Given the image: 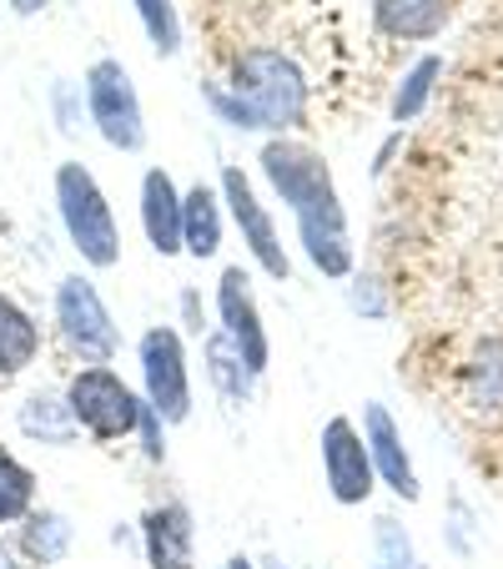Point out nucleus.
<instances>
[{
  "mask_svg": "<svg viewBox=\"0 0 503 569\" xmlns=\"http://www.w3.org/2000/svg\"><path fill=\"white\" fill-rule=\"evenodd\" d=\"M222 569H252V565H247V559H227Z\"/></svg>",
  "mask_w": 503,
  "mask_h": 569,
  "instance_id": "393cba45",
  "label": "nucleus"
},
{
  "mask_svg": "<svg viewBox=\"0 0 503 569\" xmlns=\"http://www.w3.org/2000/svg\"><path fill=\"white\" fill-rule=\"evenodd\" d=\"M378 569H418L413 565V545L393 519H378Z\"/></svg>",
  "mask_w": 503,
  "mask_h": 569,
  "instance_id": "4be33fe9",
  "label": "nucleus"
},
{
  "mask_svg": "<svg viewBox=\"0 0 503 569\" xmlns=\"http://www.w3.org/2000/svg\"><path fill=\"white\" fill-rule=\"evenodd\" d=\"M439 76H443V56H418V61L408 66V76L393 91V107H388L398 127H403V121H418L423 111H429L433 91H439Z\"/></svg>",
  "mask_w": 503,
  "mask_h": 569,
  "instance_id": "f3484780",
  "label": "nucleus"
},
{
  "mask_svg": "<svg viewBox=\"0 0 503 569\" xmlns=\"http://www.w3.org/2000/svg\"><path fill=\"white\" fill-rule=\"evenodd\" d=\"M322 479L338 505H363L378 483V463L368 439L353 429V419H328L322 429Z\"/></svg>",
  "mask_w": 503,
  "mask_h": 569,
  "instance_id": "6e6552de",
  "label": "nucleus"
},
{
  "mask_svg": "<svg viewBox=\"0 0 503 569\" xmlns=\"http://www.w3.org/2000/svg\"><path fill=\"white\" fill-rule=\"evenodd\" d=\"M453 0H373V21L393 41H433L449 26Z\"/></svg>",
  "mask_w": 503,
  "mask_h": 569,
  "instance_id": "4468645a",
  "label": "nucleus"
},
{
  "mask_svg": "<svg viewBox=\"0 0 503 569\" xmlns=\"http://www.w3.org/2000/svg\"><path fill=\"white\" fill-rule=\"evenodd\" d=\"M41 353V328L36 318L21 308V302L0 298V378H16L36 363Z\"/></svg>",
  "mask_w": 503,
  "mask_h": 569,
  "instance_id": "2eb2a0df",
  "label": "nucleus"
},
{
  "mask_svg": "<svg viewBox=\"0 0 503 569\" xmlns=\"http://www.w3.org/2000/svg\"><path fill=\"white\" fill-rule=\"evenodd\" d=\"M26 549L41 559H61L66 549V519L61 515H36L31 529H26Z\"/></svg>",
  "mask_w": 503,
  "mask_h": 569,
  "instance_id": "412c9836",
  "label": "nucleus"
},
{
  "mask_svg": "<svg viewBox=\"0 0 503 569\" xmlns=\"http://www.w3.org/2000/svg\"><path fill=\"white\" fill-rule=\"evenodd\" d=\"M56 322H61V338L81 363H111L121 348L117 322H111L101 292L87 278H66L56 288Z\"/></svg>",
  "mask_w": 503,
  "mask_h": 569,
  "instance_id": "423d86ee",
  "label": "nucleus"
},
{
  "mask_svg": "<svg viewBox=\"0 0 503 569\" xmlns=\"http://www.w3.org/2000/svg\"><path fill=\"white\" fill-rule=\"evenodd\" d=\"M31 499H36V473L16 453L0 449V525H16V519L31 515Z\"/></svg>",
  "mask_w": 503,
  "mask_h": 569,
  "instance_id": "a211bd4d",
  "label": "nucleus"
},
{
  "mask_svg": "<svg viewBox=\"0 0 503 569\" xmlns=\"http://www.w3.org/2000/svg\"><path fill=\"white\" fill-rule=\"evenodd\" d=\"M222 197H227V212H232V222L242 227V242L252 248L258 268L268 272V278L288 282L292 278V262H288V252H282L278 222H272V212L258 202V192H252V182L242 177V167H222Z\"/></svg>",
  "mask_w": 503,
  "mask_h": 569,
  "instance_id": "9d476101",
  "label": "nucleus"
},
{
  "mask_svg": "<svg viewBox=\"0 0 503 569\" xmlns=\"http://www.w3.org/2000/svg\"><path fill=\"white\" fill-rule=\"evenodd\" d=\"M161 423H167V419H161V413L147 403V409H141V439H147V459H161V453H167V443H161Z\"/></svg>",
  "mask_w": 503,
  "mask_h": 569,
  "instance_id": "5701e85b",
  "label": "nucleus"
},
{
  "mask_svg": "<svg viewBox=\"0 0 503 569\" xmlns=\"http://www.w3.org/2000/svg\"><path fill=\"white\" fill-rule=\"evenodd\" d=\"M137 16H141V26H147V41L157 46V56L182 51V21H177L172 0H137Z\"/></svg>",
  "mask_w": 503,
  "mask_h": 569,
  "instance_id": "6ab92c4d",
  "label": "nucleus"
},
{
  "mask_svg": "<svg viewBox=\"0 0 503 569\" xmlns=\"http://www.w3.org/2000/svg\"><path fill=\"white\" fill-rule=\"evenodd\" d=\"M141 378H147V403L167 423H182L192 413V378H187V348L177 328H151L141 338Z\"/></svg>",
  "mask_w": 503,
  "mask_h": 569,
  "instance_id": "0eeeda50",
  "label": "nucleus"
},
{
  "mask_svg": "<svg viewBox=\"0 0 503 569\" xmlns=\"http://www.w3.org/2000/svg\"><path fill=\"white\" fill-rule=\"evenodd\" d=\"M56 207L61 222L71 232V248L91 262V268H117L121 262V232L111 217L107 192L97 187V177L81 161H61L56 167Z\"/></svg>",
  "mask_w": 503,
  "mask_h": 569,
  "instance_id": "7ed1b4c3",
  "label": "nucleus"
},
{
  "mask_svg": "<svg viewBox=\"0 0 503 569\" xmlns=\"http://www.w3.org/2000/svg\"><path fill=\"white\" fill-rule=\"evenodd\" d=\"M182 242H187V252H192V258H217V248H222V207H217L212 187H202V182L187 192Z\"/></svg>",
  "mask_w": 503,
  "mask_h": 569,
  "instance_id": "dca6fc26",
  "label": "nucleus"
},
{
  "mask_svg": "<svg viewBox=\"0 0 503 569\" xmlns=\"http://www.w3.org/2000/svg\"><path fill=\"white\" fill-rule=\"evenodd\" d=\"M217 312H222V333H227V343L237 348L247 373L252 378L268 373L272 343H268V328H262L258 298H252V278H247L242 268L222 272V282H217Z\"/></svg>",
  "mask_w": 503,
  "mask_h": 569,
  "instance_id": "1a4fd4ad",
  "label": "nucleus"
},
{
  "mask_svg": "<svg viewBox=\"0 0 503 569\" xmlns=\"http://www.w3.org/2000/svg\"><path fill=\"white\" fill-rule=\"evenodd\" d=\"M182 212H187V197L177 192V182L161 167H151L141 177V227H147V242L161 252V258H172L182 252Z\"/></svg>",
  "mask_w": 503,
  "mask_h": 569,
  "instance_id": "f8f14e48",
  "label": "nucleus"
},
{
  "mask_svg": "<svg viewBox=\"0 0 503 569\" xmlns=\"http://www.w3.org/2000/svg\"><path fill=\"white\" fill-rule=\"evenodd\" d=\"M66 403H71L76 423L101 443H117V439H127V433H137L141 409H147V403H137V393H131L107 363L81 368V373L71 378V388H66Z\"/></svg>",
  "mask_w": 503,
  "mask_h": 569,
  "instance_id": "20e7f679",
  "label": "nucleus"
},
{
  "mask_svg": "<svg viewBox=\"0 0 503 569\" xmlns=\"http://www.w3.org/2000/svg\"><path fill=\"white\" fill-rule=\"evenodd\" d=\"M212 111L242 131H292L308 117V81L302 71L272 46H252L232 66V91L202 87Z\"/></svg>",
  "mask_w": 503,
  "mask_h": 569,
  "instance_id": "f03ea898",
  "label": "nucleus"
},
{
  "mask_svg": "<svg viewBox=\"0 0 503 569\" xmlns=\"http://www.w3.org/2000/svg\"><path fill=\"white\" fill-rule=\"evenodd\" d=\"M87 107L107 147L141 151L147 147V121H141V97L131 87V71L121 61H97L87 71Z\"/></svg>",
  "mask_w": 503,
  "mask_h": 569,
  "instance_id": "39448f33",
  "label": "nucleus"
},
{
  "mask_svg": "<svg viewBox=\"0 0 503 569\" xmlns=\"http://www.w3.org/2000/svg\"><path fill=\"white\" fill-rule=\"evenodd\" d=\"M258 161L268 172L272 192L298 217V237L308 248V262L322 278H348L353 272V237H348V212L338 202L328 161L308 141H292V137H272Z\"/></svg>",
  "mask_w": 503,
  "mask_h": 569,
  "instance_id": "f257e3e1",
  "label": "nucleus"
},
{
  "mask_svg": "<svg viewBox=\"0 0 503 569\" xmlns=\"http://www.w3.org/2000/svg\"><path fill=\"white\" fill-rule=\"evenodd\" d=\"M21 423H26V433H46L51 443H66V439H71L76 413H71V403H56V398H41V393H36L31 403H26Z\"/></svg>",
  "mask_w": 503,
  "mask_h": 569,
  "instance_id": "aec40b11",
  "label": "nucleus"
},
{
  "mask_svg": "<svg viewBox=\"0 0 503 569\" xmlns=\"http://www.w3.org/2000/svg\"><path fill=\"white\" fill-rule=\"evenodd\" d=\"M147 535V559L151 569H197V549H192V519L182 505H161L147 515L141 525Z\"/></svg>",
  "mask_w": 503,
  "mask_h": 569,
  "instance_id": "ddd939ff",
  "label": "nucleus"
},
{
  "mask_svg": "<svg viewBox=\"0 0 503 569\" xmlns=\"http://www.w3.org/2000/svg\"><path fill=\"white\" fill-rule=\"evenodd\" d=\"M363 439H368V449H373L378 479H383L388 489L403 499V505H413L423 489H418L413 459H408V449H403V433H398L393 413H388L383 403H368V409H363Z\"/></svg>",
  "mask_w": 503,
  "mask_h": 569,
  "instance_id": "9b49d317",
  "label": "nucleus"
},
{
  "mask_svg": "<svg viewBox=\"0 0 503 569\" xmlns=\"http://www.w3.org/2000/svg\"><path fill=\"white\" fill-rule=\"evenodd\" d=\"M6 6H11L16 16H41L46 6H51V0H6Z\"/></svg>",
  "mask_w": 503,
  "mask_h": 569,
  "instance_id": "b1692460",
  "label": "nucleus"
}]
</instances>
